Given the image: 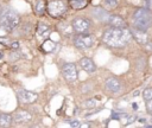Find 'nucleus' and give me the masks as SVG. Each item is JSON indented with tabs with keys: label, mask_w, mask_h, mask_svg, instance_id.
Segmentation results:
<instances>
[{
	"label": "nucleus",
	"mask_w": 152,
	"mask_h": 128,
	"mask_svg": "<svg viewBox=\"0 0 152 128\" xmlns=\"http://www.w3.org/2000/svg\"><path fill=\"white\" fill-rule=\"evenodd\" d=\"M132 33L126 27H110L103 32L102 40L104 44L112 47H121L129 43Z\"/></svg>",
	"instance_id": "nucleus-1"
},
{
	"label": "nucleus",
	"mask_w": 152,
	"mask_h": 128,
	"mask_svg": "<svg viewBox=\"0 0 152 128\" xmlns=\"http://www.w3.org/2000/svg\"><path fill=\"white\" fill-rule=\"evenodd\" d=\"M133 25L135 28L147 31L152 26V13L148 8H138L133 14Z\"/></svg>",
	"instance_id": "nucleus-2"
},
{
	"label": "nucleus",
	"mask_w": 152,
	"mask_h": 128,
	"mask_svg": "<svg viewBox=\"0 0 152 128\" xmlns=\"http://www.w3.org/2000/svg\"><path fill=\"white\" fill-rule=\"evenodd\" d=\"M19 14L11 8H6L0 15V26L6 32H12L19 25Z\"/></svg>",
	"instance_id": "nucleus-3"
},
{
	"label": "nucleus",
	"mask_w": 152,
	"mask_h": 128,
	"mask_svg": "<svg viewBox=\"0 0 152 128\" xmlns=\"http://www.w3.org/2000/svg\"><path fill=\"white\" fill-rule=\"evenodd\" d=\"M46 9L52 18H61L66 12L68 5L64 0H49Z\"/></svg>",
	"instance_id": "nucleus-4"
},
{
	"label": "nucleus",
	"mask_w": 152,
	"mask_h": 128,
	"mask_svg": "<svg viewBox=\"0 0 152 128\" xmlns=\"http://www.w3.org/2000/svg\"><path fill=\"white\" fill-rule=\"evenodd\" d=\"M71 26H72V30L75 32H77V33H86L91 27V23L87 18L78 17V18H75L71 21Z\"/></svg>",
	"instance_id": "nucleus-5"
},
{
	"label": "nucleus",
	"mask_w": 152,
	"mask_h": 128,
	"mask_svg": "<svg viewBox=\"0 0 152 128\" xmlns=\"http://www.w3.org/2000/svg\"><path fill=\"white\" fill-rule=\"evenodd\" d=\"M74 44H75L76 47H78L81 50H86V49H89V47H91L94 45V38L90 34L80 33V36L75 37Z\"/></svg>",
	"instance_id": "nucleus-6"
},
{
	"label": "nucleus",
	"mask_w": 152,
	"mask_h": 128,
	"mask_svg": "<svg viewBox=\"0 0 152 128\" xmlns=\"http://www.w3.org/2000/svg\"><path fill=\"white\" fill-rule=\"evenodd\" d=\"M62 73H63V77L65 78V81L69 83H72L77 79V70H76L75 64H72V63L64 64L62 68Z\"/></svg>",
	"instance_id": "nucleus-7"
},
{
	"label": "nucleus",
	"mask_w": 152,
	"mask_h": 128,
	"mask_svg": "<svg viewBox=\"0 0 152 128\" xmlns=\"http://www.w3.org/2000/svg\"><path fill=\"white\" fill-rule=\"evenodd\" d=\"M17 97L19 100V102L21 103H25V104H30V103H33L38 95L33 91H28V90H25V89H21V90H18L17 91Z\"/></svg>",
	"instance_id": "nucleus-8"
},
{
	"label": "nucleus",
	"mask_w": 152,
	"mask_h": 128,
	"mask_svg": "<svg viewBox=\"0 0 152 128\" xmlns=\"http://www.w3.org/2000/svg\"><path fill=\"white\" fill-rule=\"evenodd\" d=\"M104 87H106V89H107L108 91H110L112 94H119V92L121 91V89H122L120 81H119L118 78H115V77H109V78H107L106 82H104Z\"/></svg>",
	"instance_id": "nucleus-9"
},
{
	"label": "nucleus",
	"mask_w": 152,
	"mask_h": 128,
	"mask_svg": "<svg viewBox=\"0 0 152 128\" xmlns=\"http://www.w3.org/2000/svg\"><path fill=\"white\" fill-rule=\"evenodd\" d=\"M12 116H13V121L15 123H26V122L31 121V119H32L31 114L27 110H24V109L15 110Z\"/></svg>",
	"instance_id": "nucleus-10"
},
{
	"label": "nucleus",
	"mask_w": 152,
	"mask_h": 128,
	"mask_svg": "<svg viewBox=\"0 0 152 128\" xmlns=\"http://www.w3.org/2000/svg\"><path fill=\"white\" fill-rule=\"evenodd\" d=\"M131 33H132V37L140 44V45H145L147 41H148V34L146 33V31H142V30H139V28H133L131 30Z\"/></svg>",
	"instance_id": "nucleus-11"
},
{
	"label": "nucleus",
	"mask_w": 152,
	"mask_h": 128,
	"mask_svg": "<svg viewBox=\"0 0 152 128\" xmlns=\"http://www.w3.org/2000/svg\"><path fill=\"white\" fill-rule=\"evenodd\" d=\"M80 65H81V68H82L86 72H88V73H93V72H95V70H96V65H95L94 60L90 59V58H88V57L81 58V59H80Z\"/></svg>",
	"instance_id": "nucleus-12"
},
{
	"label": "nucleus",
	"mask_w": 152,
	"mask_h": 128,
	"mask_svg": "<svg viewBox=\"0 0 152 128\" xmlns=\"http://www.w3.org/2000/svg\"><path fill=\"white\" fill-rule=\"evenodd\" d=\"M107 23H108L112 27H127L126 21H125L120 15H116V14L109 15Z\"/></svg>",
	"instance_id": "nucleus-13"
},
{
	"label": "nucleus",
	"mask_w": 152,
	"mask_h": 128,
	"mask_svg": "<svg viewBox=\"0 0 152 128\" xmlns=\"http://www.w3.org/2000/svg\"><path fill=\"white\" fill-rule=\"evenodd\" d=\"M91 14H93V17H95L97 20H101V21H107L108 18H109V13L104 8H102V7H95V8H93Z\"/></svg>",
	"instance_id": "nucleus-14"
},
{
	"label": "nucleus",
	"mask_w": 152,
	"mask_h": 128,
	"mask_svg": "<svg viewBox=\"0 0 152 128\" xmlns=\"http://www.w3.org/2000/svg\"><path fill=\"white\" fill-rule=\"evenodd\" d=\"M13 121V116L10 114H5V113H0V126L2 127H7L12 123Z\"/></svg>",
	"instance_id": "nucleus-15"
},
{
	"label": "nucleus",
	"mask_w": 152,
	"mask_h": 128,
	"mask_svg": "<svg viewBox=\"0 0 152 128\" xmlns=\"http://www.w3.org/2000/svg\"><path fill=\"white\" fill-rule=\"evenodd\" d=\"M46 9V5H45V0H37L36 6H34V11L38 15H43L45 13Z\"/></svg>",
	"instance_id": "nucleus-16"
},
{
	"label": "nucleus",
	"mask_w": 152,
	"mask_h": 128,
	"mask_svg": "<svg viewBox=\"0 0 152 128\" xmlns=\"http://www.w3.org/2000/svg\"><path fill=\"white\" fill-rule=\"evenodd\" d=\"M69 4L74 9H81L87 6V0H69Z\"/></svg>",
	"instance_id": "nucleus-17"
},
{
	"label": "nucleus",
	"mask_w": 152,
	"mask_h": 128,
	"mask_svg": "<svg viewBox=\"0 0 152 128\" xmlns=\"http://www.w3.org/2000/svg\"><path fill=\"white\" fill-rule=\"evenodd\" d=\"M56 47V43L52 41V40H45L42 45V49L45 51V52H52L53 49Z\"/></svg>",
	"instance_id": "nucleus-18"
},
{
	"label": "nucleus",
	"mask_w": 152,
	"mask_h": 128,
	"mask_svg": "<svg viewBox=\"0 0 152 128\" xmlns=\"http://www.w3.org/2000/svg\"><path fill=\"white\" fill-rule=\"evenodd\" d=\"M142 98H144L145 101L152 100V88H151V87H150V88H146V89L142 91Z\"/></svg>",
	"instance_id": "nucleus-19"
},
{
	"label": "nucleus",
	"mask_w": 152,
	"mask_h": 128,
	"mask_svg": "<svg viewBox=\"0 0 152 128\" xmlns=\"http://www.w3.org/2000/svg\"><path fill=\"white\" fill-rule=\"evenodd\" d=\"M49 31V26L46 25V24H42V23H39V26H38V30H37V33L39 34V36H42V34H44L45 32H48Z\"/></svg>",
	"instance_id": "nucleus-20"
},
{
	"label": "nucleus",
	"mask_w": 152,
	"mask_h": 128,
	"mask_svg": "<svg viewBox=\"0 0 152 128\" xmlns=\"http://www.w3.org/2000/svg\"><path fill=\"white\" fill-rule=\"evenodd\" d=\"M104 4L110 8H115L119 4V0H104Z\"/></svg>",
	"instance_id": "nucleus-21"
},
{
	"label": "nucleus",
	"mask_w": 152,
	"mask_h": 128,
	"mask_svg": "<svg viewBox=\"0 0 152 128\" xmlns=\"http://www.w3.org/2000/svg\"><path fill=\"white\" fill-rule=\"evenodd\" d=\"M135 119H137L135 115H128V114H127V115H126V120H125L126 122H124V124H129V123H132Z\"/></svg>",
	"instance_id": "nucleus-22"
},
{
	"label": "nucleus",
	"mask_w": 152,
	"mask_h": 128,
	"mask_svg": "<svg viewBox=\"0 0 152 128\" xmlns=\"http://www.w3.org/2000/svg\"><path fill=\"white\" fill-rule=\"evenodd\" d=\"M145 105H146V110L150 115H152V100H147L145 102Z\"/></svg>",
	"instance_id": "nucleus-23"
},
{
	"label": "nucleus",
	"mask_w": 152,
	"mask_h": 128,
	"mask_svg": "<svg viewBox=\"0 0 152 128\" xmlns=\"http://www.w3.org/2000/svg\"><path fill=\"white\" fill-rule=\"evenodd\" d=\"M137 68H138L139 70H142V69L145 68V59H144V58H140V59L137 62Z\"/></svg>",
	"instance_id": "nucleus-24"
},
{
	"label": "nucleus",
	"mask_w": 152,
	"mask_h": 128,
	"mask_svg": "<svg viewBox=\"0 0 152 128\" xmlns=\"http://www.w3.org/2000/svg\"><path fill=\"white\" fill-rule=\"evenodd\" d=\"M95 105H96L95 100H88V101L86 102V107H87V108H93V107H95Z\"/></svg>",
	"instance_id": "nucleus-25"
},
{
	"label": "nucleus",
	"mask_w": 152,
	"mask_h": 128,
	"mask_svg": "<svg viewBox=\"0 0 152 128\" xmlns=\"http://www.w3.org/2000/svg\"><path fill=\"white\" fill-rule=\"evenodd\" d=\"M70 126H71V127H75V128H77V127H81L82 124H81V122H80V121H77V120H74V121H70Z\"/></svg>",
	"instance_id": "nucleus-26"
},
{
	"label": "nucleus",
	"mask_w": 152,
	"mask_h": 128,
	"mask_svg": "<svg viewBox=\"0 0 152 128\" xmlns=\"http://www.w3.org/2000/svg\"><path fill=\"white\" fill-rule=\"evenodd\" d=\"M11 47H12V49H18V47H19V43H18V41L11 43Z\"/></svg>",
	"instance_id": "nucleus-27"
},
{
	"label": "nucleus",
	"mask_w": 152,
	"mask_h": 128,
	"mask_svg": "<svg viewBox=\"0 0 152 128\" xmlns=\"http://www.w3.org/2000/svg\"><path fill=\"white\" fill-rule=\"evenodd\" d=\"M145 46H146L147 50H152V41H147V43L145 44Z\"/></svg>",
	"instance_id": "nucleus-28"
},
{
	"label": "nucleus",
	"mask_w": 152,
	"mask_h": 128,
	"mask_svg": "<svg viewBox=\"0 0 152 128\" xmlns=\"http://www.w3.org/2000/svg\"><path fill=\"white\" fill-rule=\"evenodd\" d=\"M2 57H4V53H2V52H1V51H0V59H1V58H2Z\"/></svg>",
	"instance_id": "nucleus-29"
}]
</instances>
